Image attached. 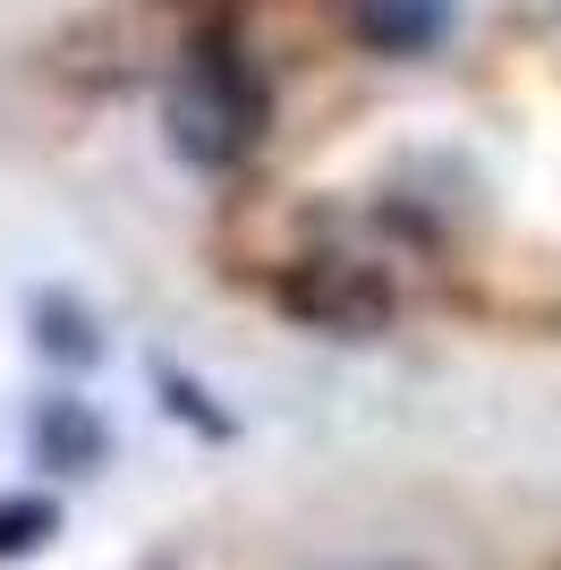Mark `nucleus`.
<instances>
[{
  "label": "nucleus",
  "mask_w": 561,
  "mask_h": 570,
  "mask_svg": "<svg viewBox=\"0 0 561 570\" xmlns=\"http://www.w3.org/2000/svg\"><path fill=\"white\" fill-rule=\"evenodd\" d=\"M163 119H170L179 163L230 170V163H247V145L264 137V77L247 69V51H238L230 35H196V43L179 51Z\"/></svg>",
  "instance_id": "1"
},
{
  "label": "nucleus",
  "mask_w": 561,
  "mask_h": 570,
  "mask_svg": "<svg viewBox=\"0 0 561 570\" xmlns=\"http://www.w3.org/2000/svg\"><path fill=\"white\" fill-rule=\"evenodd\" d=\"M280 298H289V307H298L306 324H324V333H374V324L392 315L383 282H374L366 264H341V256H315V264H298Z\"/></svg>",
  "instance_id": "2"
},
{
  "label": "nucleus",
  "mask_w": 561,
  "mask_h": 570,
  "mask_svg": "<svg viewBox=\"0 0 561 570\" xmlns=\"http://www.w3.org/2000/svg\"><path fill=\"white\" fill-rule=\"evenodd\" d=\"M350 26L366 51H392V60H417L451 35V0H350Z\"/></svg>",
  "instance_id": "3"
},
{
  "label": "nucleus",
  "mask_w": 561,
  "mask_h": 570,
  "mask_svg": "<svg viewBox=\"0 0 561 570\" xmlns=\"http://www.w3.org/2000/svg\"><path fill=\"white\" fill-rule=\"evenodd\" d=\"M102 452H111V434H102V417H94L86 401H43L35 409V460L60 476L77 469H102Z\"/></svg>",
  "instance_id": "4"
},
{
  "label": "nucleus",
  "mask_w": 561,
  "mask_h": 570,
  "mask_svg": "<svg viewBox=\"0 0 561 570\" xmlns=\"http://www.w3.org/2000/svg\"><path fill=\"white\" fill-rule=\"evenodd\" d=\"M26 324H35V350L60 357V366H94V357H102V333H94V315L77 307L69 289H35Z\"/></svg>",
  "instance_id": "5"
},
{
  "label": "nucleus",
  "mask_w": 561,
  "mask_h": 570,
  "mask_svg": "<svg viewBox=\"0 0 561 570\" xmlns=\"http://www.w3.org/2000/svg\"><path fill=\"white\" fill-rule=\"evenodd\" d=\"M43 537H60V502L51 494H0V562L35 553Z\"/></svg>",
  "instance_id": "6"
},
{
  "label": "nucleus",
  "mask_w": 561,
  "mask_h": 570,
  "mask_svg": "<svg viewBox=\"0 0 561 570\" xmlns=\"http://www.w3.org/2000/svg\"><path fill=\"white\" fill-rule=\"evenodd\" d=\"M154 383H163V401H170V417H179V426L230 434V417H222V409H213V392H205V383H187L179 366H154Z\"/></svg>",
  "instance_id": "7"
}]
</instances>
